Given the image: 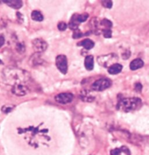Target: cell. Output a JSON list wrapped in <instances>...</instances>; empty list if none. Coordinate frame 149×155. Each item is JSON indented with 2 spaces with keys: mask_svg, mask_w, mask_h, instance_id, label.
I'll return each instance as SVG.
<instances>
[{
  "mask_svg": "<svg viewBox=\"0 0 149 155\" xmlns=\"http://www.w3.org/2000/svg\"><path fill=\"white\" fill-rule=\"evenodd\" d=\"M2 2L9 7L14 9H20L23 6V2L20 0H4Z\"/></svg>",
  "mask_w": 149,
  "mask_h": 155,
  "instance_id": "cell-9",
  "label": "cell"
},
{
  "mask_svg": "<svg viewBox=\"0 0 149 155\" xmlns=\"http://www.w3.org/2000/svg\"><path fill=\"white\" fill-rule=\"evenodd\" d=\"M31 18L34 20V21H38V22H40V21H42L43 19H44V16L41 12L37 11V10H34L31 12Z\"/></svg>",
  "mask_w": 149,
  "mask_h": 155,
  "instance_id": "cell-16",
  "label": "cell"
},
{
  "mask_svg": "<svg viewBox=\"0 0 149 155\" xmlns=\"http://www.w3.org/2000/svg\"><path fill=\"white\" fill-rule=\"evenodd\" d=\"M80 98L82 99L83 101L86 102H92L95 99V97H93L92 95L90 94V93L88 91H86V90H84V91L81 92Z\"/></svg>",
  "mask_w": 149,
  "mask_h": 155,
  "instance_id": "cell-12",
  "label": "cell"
},
{
  "mask_svg": "<svg viewBox=\"0 0 149 155\" xmlns=\"http://www.w3.org/2000/svg\"><path fill=\"white\" fill-rule=\"evenodd\" d=\"M5 37H3V36H0V48L5 44Z\"/></svg>",
  "mask_w": 149,
  "mask_h": 155,
  "instance_id": "cell-28",
  "label": "cell"
},
{
  "mask_svg": "<svg viewBox=\"0 0 149 155\" xmlns=\"http://www.w3.org/2000/svg\"><path fill=\"white\" fill-rule=\"evenodd\" d=\"M16 50L20 53H23L25 52V45L22 42H18L16 45Z\"/></svg>",
  "mask_w": 149,
  "mask_h": 155,
  "instance_id": "cell-20",
  "label": "cell"
},
{
  "mask_svg": "<svg viewBox=\"0 0 149 155\" xmlns=\"http://www.w3.org/2000/svg\"><path fill=\"white\" fill-rule=\"evenodd\" d=\"M143 66H144V62L141 58H136L130 63V68L132 71H135L142 68Z\"/></svg>",
  "mask_w": 149,
  "mask_h": 155,
  "instance_id": "cell-10",
  "label": "cell"
},
{
  "mask_svg": "<svg viewBox=\"0 0 149 155\" xmlns=\"http://www.w3.org/2000/svg\"><path fill=\"white\" fill-rule=\"evenodd\" d=\"M141 104V99L139 98H122L118 100L116 107L120 111L130 112L138 109Z\"/></svg>",
  "mask_w": 149,
  "mask_h": 155,
  "instance_id": "cell-2",
  "label": "cell"
},
{
  "mask_svg": "<svg viewBox=\"0 0 149 155\" xmlns=\"http://www.w3.org/2000/svg\"><path fill=\"white\" fill-rule=\"evenodd\" d=\"M84 66L87 71H92L94 68V58L92 55H87L84 60Z\"/></svg>",
  "mask_w": 149,
  "mask_h": 155,
  "instance_id": "cell-11",
  "label": "cell"
},
{
  "mask_svg": "<svg viewBox=\"0 0 149 155\" xmlns=\"http://www.w3.org/2000/svg\"><path fill=\"white\" fill-rule=\"evenodd\" d=\"M3 75L8 84H12V86L24 84L30 79L29 74L26 71L15 67L5 68L3 71Z\"/></svg>",
  "mask_w": 149,
  "mask_h": 155,
  "instance_id": "cell-1",
  "label": "cell"
},
{
  "mask_svg": "<svg viewBox=\"0 0 149 155\" xmlns=\"http://www.w3.org/2000/svg\"><path fill=\"white\" fill-rule=\"evenodd\" d=\"M102 5L104 8H108V9H111L113 6V2L112 1H109V0H105V1H101Z\"/></svg>",
  "mask_w": 149,
  "mask_h": 155,
  "instance_id": "cell-22",
  "label": "cell"
},
{
  "mask_svg": "<svg viewBox=\"0 0 149 155\" xmlns=\"http://www.w3.org/2000/svg\"><path fill=\"white\" fill-rule=\"evenodd\" d=\"M67 24L65 22H60L57 24V28L60 31H64L67 28Z\"/></svg>",
  "mask_w": 149,
  "mask_h": 155,
  "instance_id": "cell-24",
  "label": "cell"
},
{
  "mask_svg": "<svg viewBox=\"0 0 149 155\" xmlns=\"http://www.w3.org/2000/svg\"><path fill=\"white\" fill-rule=\"evenodd\" d=\"M2 64V61L1 59H0V64Z\"/></svg>",
  "mask_w": 149,
  "mask_h": 155,
  "instance_id": "cell-29",
  "label": "cell"
},
{
  "mask_svg": "<svg viewBox=\"0 0 149 155\" xmlns=\"http://www.w3.org/2000/svg\"><path fill=\"white\" fill-rule=\"evenodd\" d=\"M142 89H143V86H142V84L140 82H137V83L134 84V90H135L136 92L141 93Z\"/></svg>",
  "mask_w": 149,
  "mask_h": 155,
  "instance_id": "cell-25",
  "label": "cell"
},
{
  "mask_svg": "<svg viewBox=\"0 0 149 155\" xmlns=\"http://www.w3.org/2000/svg\"><path fill=\"white\" fill-rule=\"evenodd\" d=\"M55 64L58 70L63 74H66L68 71V61L67 58L64 55H59L56 57Z\"/></svg>",
  "mask_w": 149,
  "mask_h": 155,
  "instance_id": "cell-5",
  "label": "cell"
},
{
  "mask_svg": "<svg viewBox=\"0 0 149 155\" xmlns=\"http://www.w3.org/2000/svg\"><path fill=\"white\" fill-rule=\"evenodd\" d=\"M130 54H131V53L129 51V50H126V51H125V53L122 54V58L125 59V60H126V59L129 58L130 57Z\"/></svg>",
  "mask_w": 149,
  "mask_h": 155,
  "instance_id": "cell-27",
  "label": "cell"
},
{
  "mask_svg": "<svg viewBox=\"0 0 149 155\" xmlns=\"http://www.w3.org/2000/svg\"><path fill=\"white\" fill-rule=\"evenodd\" d=\"M78 45L82 46L86 50H90L95 46V43L90 39H85L82 40L81 42L78 43Z\"/></svg>",
  "mask_w": 149,
  "mask_h": 155,
  "instance_id": "cell-13",
  "label": "cell"
},
{
  "mask_svg": "<svg viewBox=\"0 0 149 155\" xmlns=\"http://www.w3.org/2000/svg\"><path fill=\"white\" fill-rule=\"evenodd\" d=\"M102 32H103V37L105 38H111L112 37V31L109 28H105L102 31Z\"/></svg>",
  "mask_w": 149,
  "mask_h": 155,
  "instance_id": "cell-23",
  "label": "cell"
},
{
  "mask_svg": "<svg viewBox=\"0 0 149 155\" xmlns=\"http://www.w3.org/2000/svg\"><path fill=\"white\" fill-rule=\"evenodd\" d=\"M88 18H89V15H88V13H82V14H81V15L77 14V15H76L77 21H78L79 23H83V22H84V21H87Z\"/></svg>",
  "mask_w": 149,
  "mask_h": 155,
  "instance_id": "cell-17",
  "label": "cell"
},
{
  "mask_svg": "<svg viewBox=\"0 0 149 155\" xmlns=\"http://www.w3.org/2000/svg\"><path fill=\"white\" fill-rule=\"evenodd\" d=\"M112 84L111 80L108 78H101L100 80H96L94 83H92V91H103L107 88L110 87Z\"/></svg>",
  "mask_w": 149,
  "mask_h": 155,
  "instance_id": "cell-4",
  "label": "cell"
},
{
  "mask_svg": "<svg viewBox=\"0 0 149 155\" xmlns=\"http://www.w3.org/2000/svg\"><path fill=\"white\" fill-rule=\"evenodd\" d=\"M28 92V88L24 84H15L12 86V93L18 96H23L26 95Z\"/></svg>",
  "mask_w": 149,
  "mask_h": 155,
  "instance_id": "cell-8",
  "label": "cell"
},
{
  "mask_svg": "<svg viewBox=\"0 0 149 155\" xmlns=\"http://www.w3.org/2000/svg\"><path fill=\"white\" fill-rule=\"evenodd\" d=\"M121 152H122V151H121V148H120V149H113V150L111 151V155H120Z\"/></svg>",
  "mask_w": 149,
  "mask_h": 155,
  "instance_id": "cell-26",
  "label": "cell"
},
{
  "mask_svg": "<svg viewBox=\"0 0 149 155\" xmlns=\"http://www.w3.org/2000/svg\"><path fill=\"white\" fill-rule=\"evenodd\" d=\"M73 95L72 93H62L60 94L57 95L55 97V101L59 104H69L73 101Z\"/></svg>",
  "mask_w": 149,
  "mask_h": 155,
  "instance_id": "cell-7",
  "label": "cell"
},
{
  "mask_svg": "<svg viewBox=\"0 0 149 155\" xmlns=\"http://www.w3.org/2000/svg\"><path fill=\"white\" fill-rule=\"evenodd\" d=\"M84 34H82V32L79 29H76L73 31V39H79V38L83 37Z\"/></svg>",
  "mask_w": 149,
  "mask_h": 155,
  "instance_id": "cell-21",
  "label": "cell"
},
{
  "mask_svg": "<svg viewBox=\"0 0 149 155\" xmlns=\"http://www.w3.org/2000/svg\"><path fill=\"white\" fill-rule=\"evenodd\" d=\"M123 66L122 65L119 64H115L111 66L110 68H109V73L111 74H117L120 73L122 70Z\"/></svg>",
  "mask_w": 149,
  "mask_h": 155,
  "instance_id": "cell-14",
  "label": "cell"
},
{
  "mask_svg": "<svg viewBox=\"0 0 149 155\" xmlns=\"http://www.w3.org/2000/svg\"><path fill=\"white\" fill-rule=\"evenodd\" d=\"M32 45H33L34 49L38 53L44 52L47 49L48 47L47 43L42 39H35L34 40L32 41Z\"/></svg>",
  "mask_w": 149,
  "mask_h": 155,
  "instance_id": "cell-6",
  "label": "cell"
},
{
  "mask_svg": "<svg viewBox=\"0 0 149 155\" xmlns=\"http://www.w3.org/2000/svg\"><path fill=\"white\" fill-rule=\"evenodd\" d=\"M76 15H77V14H74V15L71 17V21H70V22L69 23V28L73 31L78 29V27H79V23L77 21Z\"/></svg>",
  "mask_w": 149,
  "mask_h": 155,
  "instance_id": "cell-15",
  "label": "cell"
},
{
  "mask_svg": "<svg viewBox=\"0 0 149 155\" xmlns=\"http://www.w3.org/2000/svg\"><path fill=\"white\" fill-rule=\"evenodd\" d=\"M118 59L117 55L115 53H109L98 57V63L103 67L110 68L111 66L116 64Z\"/></svg>",
  "mask_w": 149,
  "mask_h": 155,
  "instance_id": "cell-3",
  "label": "cell"
},
{
  "mask_svg": "<svg viewBox=\"0 0 149 155\" xmlns=\"http://www.w3.org/2000/svg\"><path fill=\"white\" fill-rule=\"evenodd\" d=\"M100 24L101 25V26L105 27L106 28H109V29H110V28H111V27H112V26H113L112 22H111V21H109V20L106 19V18L102 20V21H100Z\"/></svg>",
  "mask_w": 149,
  "mask_h": 155,
  "instance_id": "cell-18",
  "label": "cell"
},
{
  "mask_svg": "<svg viewBox=\"0 0 149 155\" xmlns=\"http://www.w3.org/2000/svg\"><path fill=\"white\" fill-rule=\"evenodd\" d=\"M14 108H15V106L13 105H5L2 108V111L5 114H8L11 112L12 110L14 109Z\"/></svg>",
  "mask_w": 149,
  "mask_h": 155,
  "instance_id": "cell-19",
  "label": "cell"
}]
</instances>
